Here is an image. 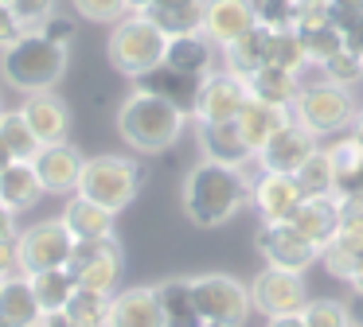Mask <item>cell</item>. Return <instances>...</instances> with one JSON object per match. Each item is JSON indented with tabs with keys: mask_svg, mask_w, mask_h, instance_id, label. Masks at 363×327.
Returning <instances> with one entry per match:
<instances>
[{
	"mask_svg": "<svg viewBox=\"0 0 363 327\" xmlns=\"http://www.w3.org/2000/svg\"><path fill=\"white\" fill-rule=\"evenodd\" d=\"M250 202V179L242 168L199 160L184 179V214L191 226H223Z\"/></svg>",
	"mask_w": 363,
	"mask_h": 327,
	"instance_id": "cell-1",
	"label": "cell"
},
{
	"mask_svg": "<svg viewBox=\"0 0 363 327\" xmlns=\"http://www.w3.org/2000/svg\"><path fill=\"white\" fill-rule=\"evenodd\" d=\"M184 125H188V113L176 109L172 101L157 98L149 90H133L118 109V132L129 148L145 156H157L168 152V148L180 140Z\"/></svg>",
	"mask_w": 363,
	"mask_h": 327,
	"instance_id": "cell-2",
	"label": "cell"
},
{
	"mask_svg": "<svg viewBox=\"0 0 363 327\" xmlns=\"http://www.w3.org/2000/svg\"><path fill=\"white\" fill-rule=\"evenodd\" d=\"M0 74L20 93H43L67 74V47L51 43L43 31H24L0 51Z\"/></svg>",
	"mask_w": 363,
	"mask_h": 327,
	"instance_id": "cell-3",
	"label": "cell"
},
{
	"mask_svg": "<svg viewBox=\"0 0 363 327\" xmlns=\"http://www.w3.org/2000/svg\"><path fill=\"white\" fill-rule=\"evenodd\" d=\"M168 35L145 12H129L110 31V62L129 78H141L164 62Z\"/></svg>",
	"mask_w": 363,
	"mask_h": 327,
	"instance_id": "cell-4",
	"label": "cell"
},
{
	"mask_svg": "<svg viewBox=\"0 0 363 327\" xmlns=\"http://www.w3.org/2000/svg\"><path fill=\"white\" fill-rule=\"evenodd\" d=\"M293 117L305 125L313 137H328V132H344L355 125L359 117V105H355L352 90L336 82H308L301 86L297 101H293Z\"/></svg>",
	"mask_w": 363,
	"mask_h": 327,
	"instance_id": "cell-5",
	"label": "cell"
},
{
	"mask_svg": "<svg viewBox=\"0 0 363 327\" xmlns=\"http://www.w3.org/2000/svg\"><path fill=\"white\" fill-rule=\"evenodd\" d=\"M137 187H141V168L129 156H94L82 164V179L74 195H86L98 207L121 214L137 199Z\"/></svg>",
	"mask_w": 363,
	"mask_h": 327,
	"instance_id": "cell-6",
	"label": "cell"
},
{
	"mask_svg": "<svg viewBox=\"0 0 363 327\" xmlns=\"http://www.w3.org/2000/svg\"><path fill=\"white\" fill-rule=\"evenodd\" d=\"M196 304L207 327H242L250 316V285H242L230 272H199L191 277Z\"/></svg>",
	"mask_w": 363,
	"mask_h": 327,
	"instance_id": "cell-7",
	"label": "cell"
},
{
	"mask_svg": "<svg viewBox=\"0 0 363 327\" xmlns=\"http://www.w3.org/2000/svg\"><path fill=\"white\" fill-rule=\"evenodd\" d=\"M67 269L74 272L79 288H94V292H110L118 288L125 257H121L118 238H94V241H74Z\"/></svg>",
	"mask_w": 363,
	"mask_h": 327,
	"instance_id": "cell-8",
	"label": "cell"
},
{
	"mask_svg": "<svg viewBox=\"0 0 363 327\" xmlns=\"http://www.w3.org/2000/svg\"><path fill=\"white\" fill-rule=\"evenodd\" d=\"M320 261L340 280L355 277L363 261V195H340V230L320 249Z\"/></svg>",
	"mask_w": 363,
	"mask_h": 327,
	"instance_id": "cell-9",
	"label": "cell"
},
{
	"mask_svg": "<svg viewBox=\"0 0 363 327\" xmlns=\"http://www.w3.org/2000/svg\"><path fill=\"white\" fill-rule=\"evenodd\" d=\"M250 304L254 311H262L266 319H281V316H301L308 304V292H305V277L301 272H289V269H266L250 280Z\"/></svg>",
	"mask_w": 363,
	"mask_h": 327,
	"instance_id": "cell-10",
	"label": "cell"
},
{
	"mask_svg": "<svg viewBox=\"0 0 363 327\" xmlns=\"http://www.w3.org/2000/svg\"><path fill=\"white\" fill-rule=\"evenodd\" d=\"M74 238L63 226V218H48L35 222L20 234V272H43V269H67L71 261Z\"/></svg>",
	"mask_w": 363,
	"mask_h": 327,
	"instance_id": "cell-11",
	"label": "cell"
},
{
	"mask_svg": "<svg viewBox=\"0 0 363 327\" xmlns=\"http://www.w3.org/2000/svg\"><path fill=\"white\" fill-rule=\"evenodd\" d=\"M250 101V90H246V78L230 74H207L203 86H199V98H196V113L191 121L196 125H215V121H235L242 113V105Z\"/></svg>",
	"mask_w": 363,
	"mask_h": 327,
	"instance_id": "cell-12",
	"label": "cell"
},
{
	"mask_svg": "<svg viewBox=\"0 0 363 327\" xmlns=\"http://www.w3.org/2000/svg\"><path fill=\"white\" fill-rule=\"evenodd\" d=\"M250 202L258 207L262 222L266 226H281L293 222V214L301 210L305 195H301L297 179L281 176V171H258V179L250 183Z\"/></svg>",
	"mask_w": 363,
	"mask_h": 327,
	"instance_id": "cell-13",
	"label": "cell"
},
{
	"mask_svg": "<svg viewBox=\"0 0 363 327\" xmlns=\"http://www.w3.org/2000/svg\"><path fill=\"white\" fill-rule=\"evenodd\" d=\"M316 148H320L316 137L293 117L281 132H274V137L266 140V148L254 156V164H258V171H281V176H293Z\"/></svg>",
	"mask_w": 363,
	"mask_h": 327,
	"instance_id": "cell-14",
	"label": "cell"
},
{
	"mask_svg": "<svg viewBox=\"0 0 363 327\" xmlns=\"http://www.w3.org/2000/svg\"><path fill=\"white\" fill-rule=\"evenodd\" d=\"M254 246H258L262 257H266V265H274V269H289V272H305L308 265L320 257V249H316L313 241L301 238L289 222L262 226L258 238H254Z\"/></svg>",
	"mask_w": 363,
	"mask_h": 327,
	"instance_id": "cell-15",
	"label": "cell"
},
{
	"mask_svg": "<svg viewBox=\"0 0 363 327\" xmlns=\"http://www.w3.org/2000/svg\"><path fill=\"white\" fill-rule=\"evenodd\" d=\"M32 164H35V176H40V183L48 195H74L86 160H82L79 148L63 140V144H43Z\"/></svg>",
	"mask_w": 363,
	"mask_h": 327,
	"instance_id": "cell-16",
	"label": "cell"
},
{
	"mask_svg": "<svg viewBox=\"0 0 363 327\" xmlns=\"http://www.w3.org/2000/svg\"><path fill=\"white\" fill-rule=\"evenodd\" d=\"M258 28L254 20V8L246 0H207V12H203V35L211 39L215 47H230L235 39H242L246 31Z\"/></svg>",
	"mask_w": 363,
	"mask_h": 327,
	"instance_id": "cell-17",
	"label": "cell"
},
{
	"mask_svg": "<svg viewBox=\"0 0 363 327\" xmlns=\"http://www.w3.org/2000/svg\"><path fill=\"white\" fill-rule=\"evenodd\" d=\"M20 109H24L32 132L40 137V144H63L67 140V132H71V109H67V101L55 90L28 93V101Z\"/></svg>",
	"mask_w": 363,
	"mask_h": 327,
	"instance_id": "cell-18",
	"label": "cell"
},
{
	"mask_svg": "<svg viewBox=\"0 0 363 327\" xmlns=\"http://www.w3.org/2000/svg\"><path fill=\"white\" fill-rule=\"evenodd\" d=\"M199 129V152L211 164H230V168H246L254 160L250 144L238 132V121H215V125H196Z\"/></svg>",
	"mask_w": 363,
	"mask_h": 327,
	"instance_id": "cell-19",
	"label": "cell"
},
{
	"mask_svg": "<svg viewBox=\"0 0 363 327\" xmlns=\"http://www.w3.org/2000/svg\"><path fill=\"white\" fill-rule=\"evenodd\" d=\"M106 327H164L160 316V300H157V285L152 288H125L113 296L110 304V319Z\"/></svg>",
	"mask_w": 363,
	"mask_h": 327,
	"instance_id": "cell-20",
	"label": "cell"
},
{
	"mask_svg": "<svg viewBox=\"0 0 363 327\" xmlns=\"http://www.w3.org/2000/svg\"><path fill=\"white\" fill-rule=\"evenodd\" d=\"M0 327H43V308L24 272L0 280Z\"/></svg>",
	"mask_w": 363,
	"mask_h": 327,
	"instance_id": "cell-21",
	"label": "cell"
},
{
	"mask_svg": "<svg viewBox=\"0 0 363 327\" xmlns=\"http://www.w3.org/2000/svg\"><path fill=\"white\" fill-rule=\"evenodd\" d=\"M238 121V132H242V140L250 144V152L258 156L262 148H266V140L274 137V132H281L285 125L293 121V109H285V105H269V101H258V98H250L242 105V113L235 117Z\"/></svg>",
	"mask_w": 363,
	"mask_h": 327,
	"instance_id": "cell-22",
	"label": "cell"
},
{
	"mask_svg": "<svg viewBox=\"0 0 363 327\" xmlns=\"http://www.w3.org/2000/svg\"><path fill=\"white\" fill-rule=\"evenodd\" d=\"M199 86H203V78H191V74H180V70L164 67L160 62L157 70H149V74L137 78V90H149L157 93V98L172 101L176 109H184V113H196V98H199Z\"/></svg>",
	"mask_w": 363,
	"mask_h": 327,
	"instance_id": "cell-23",
	"label": "cell"
},
{
	"mask_svg": "<svg viewBox=\"0 0 363 327\" xmlns=\"http://www.w3.org/2000/svg\"><path fill=\"white\" fill-rule=\"evenodd\" d=\"M63 226L71 230L74 241H94V238H113V210L98 207L94 199H86V195H71L63 207Z\"/></svg>",
	"mask_w": 363,
	"mask_h": 327,
	"instance_id": "cell-24",
	"label": "cell"
},
{
	"mask_svg": "<svg viewBox=\"0 0 363 327\" xmlns=\"http://www.w3.org/2000/svg\"><path fill=\"white\" fill-rule=\"evenodd\" d=\"M157 300H160L164 327H207L203 316H199L191 277H168V280H160V285H157Z\"/></svg>",
	"mask_w": 363,
	"mask_h": 327,
	"instance_id": "cell-25",
	"label": "cell"
},
{
	"mask_svg": "<svg viewBox=\"0 0 363 327\" xmlns=\"http://www.w3.org/2000/svg\"><path fill=\"white\" fill-rule=\"evenodd\" d=\"M289 226L305 241H313L316 249H324L332 238H336V230H340V199L336 195H332V199H305Z\"/></svg>",
	"mask_w": 363,
	"mask_h": 327,
	"instance_id": "cell-26",
	"label": "cell"
},
{
	"mask_svg": "<svg viewBox=\"0 0 363 327\" xmlns=\"http://www.w3.org/2000/svg\"><path fill=\"white\" fill-rule=\"evenodd\" d=\"M43 183L40 176H35V164L32 160H12L9 168L0 171V202L4 207H12L20 214V210L35 207V202L43 199Z\"/></svg>",
	"mask_w": 363,
	"mask_h": 327,
	"instance_id": "cell-27",
	"label": "cell"
},
{
	"mask_svg": "<svg viewBox=\"0 0 363 327\" xmlns=\"http://www.w3.org/2000/svg\"><path fill=\"white\" fill-rule=\"evenodd\" d=\"M211 51L215 43L196 31V35H172L164 47V67L180 70V74H191V78H207L211 74Z\"/></svg>",
	"mask_w": 363,
	"mask_h": 327,
	"instance_id": "cell-28",
	"label": "cell"
},
{
	"mask_svg": "<svg viewBox=\"0 0 363 327\" xmlns=\"http://www.w3.org/2000/svg\"><path fill=\"white\" fill-rule=\"evenodd\" d=\"M246 90H250V98H258V101L293 109V101H297V93H301V74L281 70V67H262V70H254V74L246 78Z\"/></svg>",
	"mask_w": 363,
	"mask_h": 327,
	"instance_id": "cell-29",
	"label": "cell"
},
{
	"mask_svg": "<svg viewBox=\"0 0 363 327\" xmlns=\"http://www.w3.org/2000/svg\"><path fill=\"white\" fill-rule=\"evenodd\" d=\"M328 164L336 176V199L340 195H359V179H363V144L355 137H340L328 148Z\"/></svg>",
	"mask_w": 363,
	"mask_h": 327,
	"instance_id": "cell-30",
	"label": "cell"
},
{
	"mask_svg": "<svg viewBox=\"0 0 363 327\" xmlns=\"http://www.w3.org/2000/svg\"><path fill=\"white\" fill-rule=\"evenodd\" d=\"M28 280H32V292H35V300H40L43 316L67 311V304H71L74 292H79V280H74L71 269H43V272H32Z\"/></svg>",
	"mask_w": 363,
	"mask_h": 327,
	"instance_id": "cell-31",
	"label": "cell"
},
{
	"mask_svg": "<svg viewBox=\"0 0 363 327\" xmlns=\"http://www.w3.org/2000/svg\"><path fill=\"white\" fill-rule=\"evenodd\" d=\"M223 54H227V70L238 78H250L254 70H262L269 62V28H254L246 31L242 39H235L230 47H223Z\"/></svg>",
	"mask_w": 363,
	"mask_h": 327,
	"instance_id": "cell-32",
	"label": "cell"
},
{
	"mask_svg": "<svg viewBox=\"0 0 363 327\" xmlns=\"http://www.w3.org/2000/svg\"><path fill=\"white\" fill-rule=\"evenodd\" d=\"M203 12H207V0L176 4V8H149L145 16L172 39V35H196V31H203Z\"/></svg>",
	"mask_w": 363,
	"mask_h": 327,
	"instance_id": "cell-33",
	"label": "cell"
},
{
	"mask_svg": "<svg viewBox=\"0 0 363 327\" xmlns=\"http://www.w3.org/2000/svg\"><path fill=\"white\" fill-rule=\"evenodd\" d=\"M293 179H297L305 199H332V195H336V176H332V164H328V152H324V148H316V152L293 171Z\"/></svg>",
	"mask_w": 363,
	"mask_h": 327,
	"instance_id": "cell-34",
	"label": "cell"
},
{
	"mask_svg": "<svg viewBox=\"0 0 363 327\" xmlns=\"http://www.w3.org/2000/svg\"><path fill=\"white\" fill-rule=\"evenodd\" d=\"M0 140L9 144V152L16 156V160H35V152H40V137L32 132V125H28L24 109H4L0 113Z\"/></svg>",
	"mask_w": 363,
	"mask_h": 327,
	"instance_id": "cell-35",
	"label": "cell"
},
{
	"mask_svg": "<svg viewBox=\"0 0 363 327\" xmlns=\"http://www.w3.org/2000/svg\"><path fill=\"white\" fill-rule=\"evenodd\" d=\"M297 39L305 47V59L313 67H324L336 51H344V35L336 23H320V28H297Z\"/></svg>",
	"mask_w": 363,
	"mask_h": 327,
	"instance_id": "cell-36",
	"label": "cell"
},
{
	"mask_svg": "<svg viewBox=\"0 0 363 327\" xmlns=\"http://www.w3.org/2000/svg\"><path fill=\"white\" fill-rule=\"evenodd\" d=\"M110 304H113L110 292L79 288V292H74V300L67 304V316L79 319V323H86V327H106V319H110Z\"/></svg>",
	"mask_w": 363,
	"mask_h": 327,
	"instance_id": "cell-37",
	"label": "cell"
},
{
	"mask_svg": "<svg viewBox=\"0 0 363 327\" xmlns=\"http://www.w3.org/2000/svg\"><path fill=\"white\" fill-rule=\"evenodd\" d=\"M266 67H281V70H293V74H301V67H308L297 31H269V62Z\"/></svg>",
	"mask_w": 363,
	"mask_h": 327,
	"instance_id": "cell-38",
	"label": "cell"
},
{
	"mask_svg": "<svg viewBox=\"0 0 363 327\" xmlns=\"http://www.w3.org/2000/svg\"><path fill=\"white\" fill-rule=\"evenodd\" d=\"M254 20L269 31H297V0H246Z\"/></svg>",
	"mask_w": 363,
	"mask_h": 327,
	"instance_id": "cell-39",
	"label": "cell"
},
{
	"mask_svg": "<svg viewBox=\"0 0 363 327\" xmlns=\"http://www.w3.org/2000/svg\"><path fill=\"white\" fill-rule=\"evenodd\" d=\"M301 319H305V327H355L352 308L340 300H308Z\"/></svg>",
	"mask_w": 363,
	"mask_h": 327,
	"instance_id": "cell-40",
	"label": "cell"
},
{
	"mask_svg": "<svg viewBox=\"0 0 363 327\" xmlns=\"http://www.w3.org/2000/svg\"><path fill=\"white\" fill-rule=\"evenodd\" d=\"M320 70H324V78H328V82L347 86V90H352L355 82H363V54H355V51H347V47H344V51H336Z\"/></svg>",
	"mask_w": 363,
	"mask_h": 327,
	"instance_id": "cell-41",
	"label": "cell"
},
{
	"mask_svg": "<svg viewBox=\"0 0 363 327\" xmlns=\"http://www.w3.org/2000/svg\"><path fill=\"white\" fill-rule=\"evenodd\" d=\"M71 8L90 23H118L121 16H129L125 0H71Z\"/></svg>",
	"mask_w": 363,
	"mask_h": 327,
	"instance_id": "cell-42",
	"label": "cell"
},
{
	"mask_svg": "<svg viewBox=\"0 0 363 327\" xmlns=\"http://www.w3.org/2000/svg\"><path fill=\"white\" fill-rule=\"evenodd\" d=\"M16 20L24 23V31H35L55 16V0H9Z\"/></svg>",
	"mask_w": 363,
	"mask_h": 327,
	"instance_id": "cell-43",
	"label": "cell"
},
{
	"mask_svg": "<svg viewBox=\"0 0 363 327\" xmlns=\"http://www.w3.org/2000/svg\"><path fill=\"white\" fill-rule=\"evenodd\" d=\"M332 23V0H297V28Z\"/></svg>",
	"mask_w": 363,
	"mask_h": 327,
	"instance_id": "cell-44",
	"label": "cell"
},
{
	"mask_svg": "<svg viewBox=\"0 0 363 327\" xmlns=\"http://www.w3.org/2000/svg\"><path fill=\"white\" fill-rule=\"evenodd\" d=\"M20 35H24V23L16 20V12H12L9 0H0V51H4V47H12Z\"/></svg>",
	"mask_w": 363,
	"mask_h": 327,
	"instance_id": "cell-45",
	"label": "cell"
},
{
	"mask_svg": "<svg viewBox=\"0 0 363 327\" xmlns=\"http://www.w3.org/2000/svg\"><path fill=\"white\" fill-rule=\"evenodd\" d=\"M35 31H43V35L51 39V43H59V47H71V39H74V20L71 16H51L43 28H35Z\"/></svg>",
	"mask_w": 363,
	"mask_h": 327,
	"instance_id": "cell-46",
	"label": "cell"
},
{
	"mask_svg": "<svg viewBox=\"0 0 363 327\" xmlns=\"http://www.w3.org/2000/svg\"><path fill=\"white\" fill-rule=\"evenodd\" d=\"M20 272V238H0V280Z\"/></svg>",
	"mask_w": 363,
	"mask_h": 327,
	"instance_id": "cell-47",
	"label": "cell"
},
{
	"mask_svg": "<svg viewBox=\"0 0 363 327\" xmlns=\"http://www.w3.org/2000/svg\"><path fill=\"white\" fill-rule=\"evenodd\" d=\"M340 35H344V47L347 51H355V54H363V12L355 16L352 23H347L344 31H340Z\"/></svg>",
	"mask_w": 363,
	"mask_h": 327,
	"instance_id": "cell-48",
	"label": "cell"
},
{
	"mask_svg": "<svg viewBox=\"0 0 363 327\" xmlns=\"http://www.w3.org/2000/svg\"><path fill=\"white\" fill-rule=\"evenodd\" d=\"M0 238H20V226H16V210L0 202Z\"/></svg>",
	"mask_w": 363,
	"mask_h": 327,
	"instance_id": "cell-49",
	"label": "cell"
},
{
	"mask_svg": "<svg viewBox=\"0 0 363 327\" xmlns=\"http://www.w3.org/2000/svg\"><path fill=\"white\" fill-rule=\"evenodd\" d=\"M43 327H86L79 319H71L67 311H55V316H43Z\"/></svg>",
	"mask_w": 363,
	"mask_h": 327,
	"instance_id": "cell-50",
	"label": "cell"
},
{
	"mask_svg": "<svg viewBox=\"0 0 363 327\" xmlns=\"http://www.w3.org/2000/svg\"><path fill=\"white\" fill-rule=\"evenodd\" d=\"M266 327H305V319L301 316H281V319H269Z\"/></svg>",
	"mask_w": 363,
	"mask_h": 327,
	"instance_id": "cell-51",
	"label": "cell"
},
{
	"mask_svg": "<svg viewBox=\"0 0 363 327\" xmlns=\"http://www.w3.org/2000/svg\"><path fill=\"white\" fill-rule=\"evenodd\" d=\"M352 323L363 327V296H355V304H352Z\"/></svg>",
	"mask_w": 363,
	"mask_h": 327,
	"instance_id": "cell-52",
	"label": "cell"
},
{
	"mask_svg": "<svg viewBox=\"0 0 363 327\" xmlns=\"http://www.w3.org/2000/svg\"><path fill=\"white\" fill-rule=\"evenodd\" d=\"M347 285L355 288V296H363V261H359V269H355V277L347 280Z\"/></svg>",
	"mask_w": 363,
	"mask_h": 327,
	"instance_id": "cell-53",
	"label": "cell"
},
{
	"mask_svg": "<svg viewBox=\"0 0 363 327\" xmlns=\"http://www.w3.org/2000/svg\"><path fill=\"white\" fill-rule=\"evenodd\" d=\"M12 160H16V156H12V152H9V144H4V140H0V171L9 168Z\"/></svg>",
	"mask_w": 363,
	"mask_h": 327,
	"instance_id": "cell-54",
	"label": "cell"
},
{
	"mask_svg": "<svg viewBox=\"0 0 363 327\" xmlns=\"http://www.w3.org/2000/svg\"><path fill=\"white\" fill-rule=\"evenodd\" d=\"M125 4H129V12H149L152 0H125Z\"/></svg>",
	"mask_w": 363,
	"mask_h": 327,
	"instance_id": "cell-55",
	"label": "cell"
},
{
	"mask_svg": "<svg viewBox=\"0 0 363 327\" xmlns=\"http://www.w3.org/2000/svg\"><path fill=\"white\" fill-rule=\"evenodd\" d=\"M176 4H196V0H152V8H176Z\"/></svg>",
	"mask_w": 363,
	"mask_h": 327,
	"instance_id": "cell-56",
	"label": "cell"
},
{
	"mask_svg": "<svg viewBox=\"0 0 363 327\" xmlns=\"http://www.w3.org/2000/svg\"><path fill=\"white\" fill-rule=\"evenodd\" d=\"M352 137H355V140H359V144H363V113L355 117V125H352Z\"/></svg>",
	"mask_w": 363,
	"mask_h": 327,
	"instance_id": "cell-57",
	"label": "cell"
},
{
	"mask_svg": "<svg viewBox=\"0 0 363 327\" xmlns=\"http://www.w3.org/2000/svg\"><path fill=\"white\" fill-rule=\"evenodd\" d=\"M359 195H363V179H359Z\"/></svg>",
	"mask_w": 363,
	"mask_h": 327,
	"instance_id": "cell-58",
	"label": "cell"
},
{
	"mask_svg": "<svg viewBox=\"0 0 363 327\" xmlns=\"http://www.w3.org/2000/svg\"><path fill=\"white\" fill-rule=\"evenodd\" d=\"M0 113H4V105H0Z\"/></svg>",
	"mask_w": 363,
	"mask_h": 327,
	"instance_id": "cell-59",
	"label": "cell"
}]
</instances>
